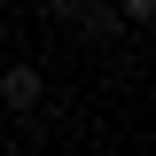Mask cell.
Masks as SVG:
<instances>
[{
    "label": "cell",
    "mask_w": 156,
    "mask_h": 156,
    "mask_svg": "<svg viewBox=\"0 0 156 156\" xmlns=\"http://www.w3.org/2000/svg\"><path fill=\"white\" fill-rule=\"evenodd\" d=\"M39 16L47 23H70V31H86V39H117L125 31V16H117L109 0H39Z\"/></svg>",
    "instance_id": "1"
},
{
    "label": "cell",
    "mask_w": 156,
    "mask_h": 156,
    "mask_svg": "<svg viewBox=\"0 0 156 156\" xmlns=\"http://www.w3.org/2000/svg\"><path fill=\"white\" fill-rule=\"evenodd\" d=\"M0 101H8L16 117H31L39 101H47V78H39V62H8V70H0Z\"/></svg>",
    "instance_id": "2"
},
{
    "label": "cell",
    "mask_w": 156,
    "mask_h": 156,
    "mask_svg": "<svg viewBox=\"0 0 156 156\" xmlns=\"http://www.w3.org/2000/svg\"><path fill=\"white\" fill-rule=\"evenodd\" d=\"M117 16H125V31H133V23H156V0H109Z\"/></svg>",
    "instance_id": "3"
}]
</instances>
